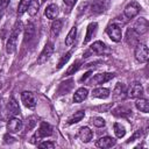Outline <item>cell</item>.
<instances>
[{
    "label": "cell",
    "mask_w": 149,
    "mask_h": 149,
    "mask_svg": "<svg viewBox=\"0 0 149 149\" xmlns=\"http://www.w3.org/2000/svg\"><path fill=\"white\" fill-rule=\"evenodd\" d=\"M38 8H40V2H38V0H31L30 3H29V6H28L27 12H28V14H29L30 16H35V15L37 14V12H38Z\"/></svg>",
    "instance_id": "23"
},
{
    "label": "cell",
    "mask_w": 149,
    "mask_h": 149,
    "mask_svg": "<svg viewBox=\"0 0 149 149\" xmlns=\"http://www.w3.org/2000/svg\"><path fill=\"white\" fill-rule=\"evenodd\" d=\"M38 147H40V148H50V149H52V148L55 147V144H54L52 142H49V141H44V142L40 143V144H38Z\"/></svg>",
    "instance_id": "35"
},
{
    "label": "cell",
    "mask_w": 149,
    "mask_h": 149,
    "mask_svg": "<svg viewBox=\"0 0 149 149\" xmlns=\"http://www.w3.org/2000/svg\"><path fill=\"white\" fill-rule=\"evenodd\" d=\"M92 97L93 98H99V99H106L109 97V90L105 87H97L92 91Z\"/></svg>",
    "instance_id": "19"
},
{
    "label": "cell",
    "mask_w": 149,
    "mask_h": 149,
    "mask_svg": "<svg viewBox=\"0 0 149 149\" xmlns=\"http://www.w3.org/2000/svg\"><path fill=\"white\" fill-rule=\"evenodd\" d=\"M123 93H126V88H125V85L121 84V83H118L114 87V91H113V94L114 97H120L122 95Z\"/></svg>",
    "instance_id": "31"
},
{
    "label": "cell",
    "mask_w": 149,
    "mask_h": 149,
    "mask_svg": "<svg viewBox=\"0 0 149 149\" xmlns=\"http://www.w3.org/2000/svg\"><path fill=\"white\" fill-rule=\"evenodd\" d=\"M109 6V0H94L90 7L91 12L92 13H95V14H99V13H102L105 12Z\"/></svg>",
    "instance_id": "8"
},
{
    "label": "cell",
    "mask_w": 149,
    "mask_h": 149,
    "mask_svg": "<svg viewBox=\"0 0 149 149\" xmlns=\"http://www.w3.org/2000/svg\"><path fill=\"white\" fill-rule=\"evenodd\" d=\"M84 115H85V113H84V111H78V112H74V114H72L69 119H68V123L69 125H73V123H77V122H79L83 118H84Z\"/></svg>",
    "instance_id": "25"
},
{
    "label": "cell",
    "mask_w": 149,
    "mask_h": 149,
    "mask_svg": "<svg viewBox=\"0 0 149 149\" xmlns=\"http://www.w3.org/2000/svg\"><path fill=\"white\" fill-rule=\"evenodd\" d=\"M35 123H36V122H35V119H34V118H29V125H27V128H28V129H31V128L35 126Z\"/></svg>",
    "instance_id": "37"
},
{
    "label": "cell",
    "mask_w": 149,
    "mask_h": 149,
    "mask_svg": "<svg viewBox=\"0 0 149 149\" xmlns=\"http://www.w3.org/2000/svg\"><path fill=\"white\" fill-rule=\"evenodd\" d=\"M62 26H63V21L62 20H54L52 23H51V36L52 37H57L61 29H62Z\"/></svg>",
    "instance_id": "22"
},
{
    "label": "cell",
    "mask_w": 149,
    "mask_h": 149,
    "mask_svg": "<svg viewBox=\"0 0 149 149\" xmlns=\"http://www.w3.org/2000/svg\"><path fill=\"white\" fill-rule=\"evenodd\" d=\"M113 113L115 115H118V116H127L130 113V109L128 107H125V106H119L118 108L114 109Z\"/></svg>",
    "instance_id": "28"
},
{
    "label": "cell",
    "mask_w": 149,
    "mask_h": 149,
    "mask_svg": "<svg viewBox=\"0 0 149 149\" xmlns=\"http://www.w3.org/2000/svg\"><path fill=\"white\" fill-rule=\"evenodd\" d=\"M52 135V127L48 122H41L38 129L36 130L35 135L31 137V143H37L42 137H47Z\"/></svg>",
    "instance_id": "1"
},
{
    "label": "cell",
    "mask_w": 149,
    "mask_h": 149,
    "mask_svg": "<svg viewBox=\"0 0 149 149\" xmlns=\"http://www.w3.org/2000/svg\"><path fill=\"white\" fill-rule=\"evenodd\" d=\"M21 101L23 102V105L28 108H34L36 106V99L35 95L31 92L24 91L21 93Z\"/></svg>",
    "instance_id": "10"
},
{
    "label": "cell",
    "mask_w": 149,
    "mask_h": 149,
    "mask_svg": "<svg viewBox=\"0 0 149 149\" xmlns=\"http://www.w3.org/2000/svg\"><path fill=\"white\" fill-rule=\"evenodd\" d=\"M107 35L109 36V38L114 42H120L121 37H122V29L121 26H119L118 23H111L107 29H106Z\"/></svg>",
    "instance_id": "4"
},
{
    "label": "cell",
    "mask_w": 149,
    "mask_h": 149,
    "mask_svg": "<svg viewBox=\"0 0 149 149\" xmlns=\"http://www.w3.org/2000/svg\"><path fill=\"white\" fill-rule=\"evenodd\" d=\"M42 1H47V0H42Z\"/></svg>",
    "instance_id": "40"
},
{
    "label": "cell",
    "mask_w": 149,
    "mask_h": 149,
    "mask_svg": "<svg viewBox=\"0 0 149 149\" xmlns=\"http://www.w3.org/2000/svg\"><path fill=\"white\" fill-rule=\"evenodd\" d=\"M135 58L140 63H146L149 58V50L148 47L144 43H137L135 45V51H134Z\"/></svg>",
    "instance_id": "2"
},
{
    "label": "cell",
    "mask_w": 149,
    "mask_h": 149,
    "mask_svg": "<svg viewBox=\"0 0 149 149\" xmlns=\"http://www.w3.org/2000/svg\"><path fill=\"white\" fill-rule=\"evenodd\" d=\"M22 126H23L22 121H21L19 118L13 116V118L9 119L8 122H7V130H8V133H10V134H15V133H19V132L22 129Z\"/></svg>",
    "instance_id": "9"
},
{
    "label": "cell",
    "mask_w": 149,
    "mask_h": 149,
    "mask_svg": "<svg viewBox=\"0 0 149 149\" xmlns=\"http://www.w3.org/2000/svg\"><path fill=\"white\" fill-rule=\"evenodd\" d=\"M106 50V44L101 41H95L91 47H90V52H93V54H102L104 51Z\"/></svg>",
    "instance_id": "20"
},
{
    "label": "cell",
    "mask_w": 149,
    "mask_h": 149,
    "mask_svg": "<svg viewBox=\"0 0 149 149\" xmlns=\"http://www.w3.org/2000/svg\"><path fill=\"white\" fill-rule=\"evenodd\" d=\"M30 1H31V0H20L19 7H17V14H19V15H22L24 12H27Z\"/></svg>",
    "instance_id": "27"
},
{
    "label": "cell",
    "mask_w": 149,
    "mask_h": 149,
    "mask_svg": "<svg viewBox=\"0 0 149 149\" xmlns=\"http://www.w3.org/2000/svg\"><path fill=\"white\" fill-rule=\"evenodd\" d=\"M112 78H114V73H107V72L106 73H98L91 78L90 83L92 85H100V84H104V83L111 80Z\"/></svg>",
    "instance_id": "11"
},
{
    "label": "cell",
    "mask_w": 149,
    "mask_h": 149,
    "mask_svg": "<svg viewBox=\"0 0 149 149\" xmlns=\"http://www.w3.org/2000/svg\"><path fill=\"white\" fill-rule=\"evenodd\" d=\"M52 52H54V44H52L51 42H48V43L44 45L42 52L40 54V56H38V58H37V64L42 65V64L47 63V61L50 58V56L52 55Z\"/></svg>",
    "instance_id": "6"
},
{
    "label": "cell",
    "mask_w": 149,
    "mask_h": 149,
    "mask_svg": "<svg viewBox=\"0 0 149 149\" xmlns=\"http://www.w3.org/2000/svg\"><path fill=\"white\" fill-rule=\"evenodd\" d=\"M87 94H88V90L85 88V87H80V88H78L74 92V94H73V101L74 102H81V101H84L87 98Z\"/></svg>",
    "instance_id": "18"
},
{
    "label": "cell",
    "mask_w": 149,
    "mask_h": 149,
    "mask_svg": "<svg viewBox=\"0 0 149 149\" xmlns=\"http://www.w3.org/2000/svg\"><path fill=\"white\" fill-rule=\"evenodd\" d=\"M97 29H98V24L95 22H92L87 26V29H86V35H85V40H84V44L88 43L95 35L97 33Z\"/></svg>",
    "instance_id": "16"
},
{
    "label": "cell",
    "mask_w": 149,
    "mask_h": 149,
    "mask_svg": "<svg viewBox=\"0 0 149 149\" xmlns=\"http://www.w3.org/2000/svg\"><path fill=\"white\" fill-rule=\"evenodd\" d=\"M80 61H76L69 69H68V71H66V76H71V74H74V72H77L78 71V69L80 68Z\"/></svg>",
    "instance_id": "33"
},
{
    "label": "cell",
    "mask_w": 149,
    "mask_h": 149,
    "mask_svg": "<svg viewBox=\"0 0 149 149\" xmlns=\"http://www.w3.org/2000/svg\"><path fill=\"white\" fill-rule=\"evenodd\" d=\"M71 55H72V50L71 51H69V52H66L64 56H62V58L59 59V62H58V65H57V69H62L66 63H68V61L70 59V57H71Z\"/></svg>",
    "instance_id": "32"
},
{
    "label": "cell",
    "mask_w": 149,
    "mask_h": 149,
    "mask_svg": "<svg viewBox=\"0 0 149 149\" xmlns=\"http://www.w3.org/2000/svg\"><path fill=\"white\" fill-rule=\"evenodd\" d=\"M116 141L113 139V137H109V136H104V137H100L97 142H95V146L98 148H112L113 146H115Z\"/></svg>",
    "instance_id": "14"
},
{
    "label": "cell",
    "mask_w": 149,
    "mask_h": 149,
    "mask_svg": "<svg viewBox=\"0 0 149 149\" xmlns=\"http://www.w3.org/2000/svg\"><path fill=\"white\" fill-rule=\"evenodd\" d=\"M113 128H114V134H115V136H116L118 139H121V137L125 136V134H126V129H125V127H123L121 123L115 122L114 126H113Z\"/></svg>",
    "instance_id": "26"
},
{
    "label": "cell",
    "mask_w": 149,
    "mask_h": 149,
    "mask_svg": "<svg viewBox=\"0 0 149 149\" xmlns=\"http://www.w3.org/2000/svg\"><path fill=\"white\" fill-rule=\"evenodd\" d=\"M137 34L133 30V29H128L127 31V42L130 43V44H135L137 42Z\"/></svg>",
    "instance_id": "29"
},
{
    "label": "cell",
    "mask_w": 149,
    "mask_h": 149,
    "mask_svg": "<svg viewBox=\"0 0 149 149\" xmlns=\"http://www.w3.org/2000/svg\"><path fill=\"white\" fill-rule=\"evenodd\" d=\"M142 94H143V87L139 83L132 84L127 91V95L130 98H140V97H142Z\"/></svg>",
    "instance_id": "12"
},
{
    "label": "cell",
    "mask_w": 149,
    "mask_h": 149,
    "mask_svg": "<svg viewBox=\"0 0 149 149\" xmlns=\"http://www.w3.org/2000/svg\"><path fill=\"white\" fill-rule=\"evenodd\" d=\"M3 8H5V7H2V6H1V3H0V16H1V14H2V10H3Z\"/></svg>",
    "instance_id": "39"
},
{
    "label": "cell",
    "mask_w": 149,
    "mask_h": 149,
    "mask_svg": "<svg viewBox=\"0 0 149 149\" xmlns=\"http://www.w3.org/2000/svg\"><path fill=\"white\" fill-rule=\"evenodd\" d=\"M78 137L80 139V141H83L84 143H87L92 140L93 137V133L88 127H81L78 130Z\"/></svg>",
    "instance_id": "13"
},
{
    "label": "cell",
    "mask_w": 149,
    "mask_h": 149,
    "mask_svg": "<svg viewBox=\"0 0 149 149\" xmlns=\"http://www.w3.org/2000/svg\"><path fill=\"white\" fill-rule=\"evenodd\" d=\"M148 28H149V23H148L147 19L140 17V19H137V20L135 21V23H134V26H133L132 29L140 36V35L146 34V33L148 31Z\"/></svg>",
    "instance_id": "7"
},
{
    "label": "cell",
    "mask_w": 149,
    "mask_h": 149,
    "mask_svg": "<svg viewBox=\"0 0 149 149\" xmlns=\"http://www.w3.org/2000/svg\"><path fill=\"white\" fill-rule=\"evenodd\" d=\"M135 106H136V108L139 109V111H141V112H143V113H148L149 112V102H148V100L147 99H144V98H139L136 101H135Z\"/></svg>",
    "instance_id": "21"
},
{
    "label": "cell",
    "mask_w": 149,
    "mask_h": 149,
    "mask_svg": "<svg viewBox=\"0 0 149 149\" xmlns=\"http://www.w3.org/2000/svg\"><path fill=\"white\" fill-rule=\"evenodd\" d=\"M34 33H35V28L33 24H28L26 27V30H24V41H29L33 36H34Z\"/></svg>",
    "instance_id": "30"
},
{
    "label": "cell",
    "mask_w": 149,
    "mask_h": 149,
    "mask_svg": "<svg viewBox=\"0 0 149 149\" xmlns=\"http://www.w3.org/2000/svg\"><path fill=\"white\" fill-rule=\"evenodd\" d=\"M58 14H59V9H58V6L55 3H50L44 12V15L50 20H55L58 16Z\"/></svg>",
    "instance_id": "15"
},
{
    "label": "cell",
    "mask_w": 149,
    "mask_h": 149,
    "mask_svg": "<svg viewBox=\"0 0 149 149\" xmlns=\"http://www.w3.org/2000/svg\"><path fill=\"white\" fill-rule=\"evenodd\" d=\"M63 2L69 7V8H72L74 5H76V2H77V0H63Z\"/></svg>",
    "instance_id": "36"
},
{
    "label": "cell",
    "mask_w": 149,
    "mask_h": 149,
    "mask_svg": "<svg viewBox=\"0 0 149 149\" xmlns=\"http://www.w3.org/2000/svg\"><path fill=\"white\" fill-rule=\"evenodd\" d=\"M7 112L9 115L12 116H15L16 114L20 113V106L17 104V101L14 99V98H10L8 104H7Z\"/></svg>",
    "instance_id": "17"
},
{
    "label": "cell",
    "mask_w": 149,
    "mask_h": 149,
    "mask_svg": "<svg viewBox=\"0 0 149 149\" xmlns=\"http://www.w3.org/2000/svg\"><path fill=\"white\" fill-rule=\"evenodd\" d=\"M76 36H77V28L76 27H72L71 30L68 33V35L65 37V44L66 45H72L74 43Z\"/></svg>",
    "instance_id": "24"
},
{
    "label": "cell",
    "mask_w": 149,
    "mask_h": 149,
    "mask_svg": "<svg viewBox=\"0 0 149 149\" xmlns=\"http://www.w3.org/2000/svg\"><path fill=\"white\" fill-rule=\"evenodd\" d=\"M91 122L93 123V126H95V127H98V128H101V127L105 126V120H104L102 118H100V116H94V118H92V119H91Z\"/></svg>",
    "instance_id": "34"
},
{
    "label": "cell",
    "mask_w": 149,
    "mask_h": 149,
    "mask_svg": "<svg viewBox=\"0 0 149 149\" xmlns=\"http://www.w3.org/2000/svg\"><path fill=\"white\" fill-rule=\"evenodd\" d=\"M140 10H141V6L139 5V2H136V1H130V2H128V3L126 5V7H125V9H123V13H125L126 17L133 19V17H135V16L140 13Z\"/></svg>",
    "instance_id": "5"
},
{
    "label": "cell",
    "mask_w": 149,
    "mask_h": 149,
    "mask_svg": "<svg viewBox=\"0 0 149 149\" xmlns=\"http://www.w3.org/2000/svg\"><path fill=\"white\" fill-rule=\"evenodd\" d=\"M20 31H21V26H20V24H19V27L15 26V27H14V30L12 31V34H10V36H9V38L7 40V43H6V51H7L8 54H13V52L15 51V49H16V41H17V36H19Z\"/></svg>",
    "instance_id": "3"
},
{
    "label": "cell",
    "mask_w": 149,
    "mask_h": 149,
    "mask_svg": "<svg viewBox=\"0 0 149 149\" xmlns=\"http://www.w3.org/2000/svg\"><path fill=\"white\" fill-rule=\"evenodd\" d=\"M0 3H1V6H2V7H5V8H6V7H7V5L9 3V0H0Z\"/></svg>",
    "instance_id": "38"
}]
</instances>
